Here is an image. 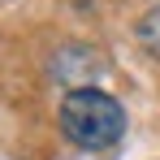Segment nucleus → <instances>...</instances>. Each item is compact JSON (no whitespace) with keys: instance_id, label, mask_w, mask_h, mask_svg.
Masks as SVG:
<instances>
[{"instance_id":"nucleus-1","label":"nucleus","mask_w":160,"mask_h":160,"mask_svg":"<svg viewBox=\"0 0 160 160\" xmlns=\"http://www.w3.org/2000/svg\"><path fill=\"white\" fill-rule=\"evenodd\" d=\"M61 130L87 152H108L126 134V108L100 87H78L61 100Z\"/></svg>"},{"instance_id":"nucleus-2","label":"nucleus","mask_w":160,"mask_h":160,"mask_svg":"<svg viewBox=\"0 0 160 160\" xmlns=\"http://www.w3.org/2000/svg\"><path fill=\"white\" fill-rule=\"evenodd\" d=\"M52 74H56V82H65L69 91L95 87V78L104 74V56L95 52V48H87V43H65V48H56V56H52Z\"/></svg>"},{"instance_id":"nucleus-3","label":"nucleus","mask_w":160,"mask_h":160,"mask_svg":"<svg viewBox=\"0 0 160 160\" xmlns=\"http://www.w3.org/2000/svg\"><path fill=\"white\" fill-rule=\"evenodd\" d=\"M134 35H138V43L152 56H160V9H147V13L138 18V30H134Z\"/></svg>"}]
</instances>
